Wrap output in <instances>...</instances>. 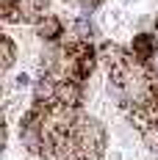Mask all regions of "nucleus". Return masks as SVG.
<instances>
[{"label":"nucleus","mask_w":158,"mask_h":160,"mask_svg":"<svg viewBox=\"0 0 158 160\" xmlns=\"http://www.w3.org/2000/svg\"><path fill=\"white\" fill-rule=\"evenodd\" d=\"M56 102L78 111L80 102H83V83H78V80H61L58 88H56Z\"/></svg>","instance_id":"f03ea898"},{"label":"nucleus","mask_w":158,"mask_h":160,"mask_svg":"<svg viewBox=\"0 0 158 160\" xmlns=\"http://www.w3.org/2000/svg\"><path fill=\"white\" fill-rule=\"evenodd\" d=\"M14 86H17V91H22V88H28V86H31V78L22 72V75H17V78H14Z\"/></svg>","instance_id":"20e7f679"},{"label":"nucleus","mask_w":158,"mask_h":160,"mask_svg":"<svg viewBox=\"0 0 158 160\" xmlns=\"http://www.w3.org/2000/svg\"><path fill=\"white\" fill-rule=\"evenodd\" d=\"M0 42H3V69L8 72L11 64H14V58H17V47H14V42H11V36H3Z\"/></svg>","instance_id":"7ed1b4c3"},{"label":"nucleus","mask_w":158,"mask_h":160,"mask_svg":"<svg viewBox=\"0 0 158 160\" xmlns=\"http://www.w3.org/2000/svg\"><path fill=\"white\" fill-rule=\"evenodd\" d=\"M33 28H36V36L50 42V44L61 42V36H64V22H61V17H56V14H42L39 22H33Z\"/></svg>","instance_id":"f257e3e1"}]
</instances>
